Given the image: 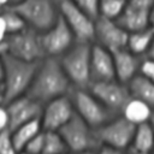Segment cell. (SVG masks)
I'll return each instance as SVG.
<instances>
[{"label": "cell", "mask_w": 154, "mask_h": 154, "mask_svg": "<svg viewBox=\"0 0 154 154\" xmlns=\"http://www.w3.org/2000/svg\"><path fill=\"white\" fill-rule=\"evenodd\" d=\"M71 89L73 85L64 71L60 59L46 57L40 61L26 95L45 105L57 97L70 95Z\"/></svg>", "instance_id": "cell-1"}, {"label": "cell", "mask_w": 154, "mask_h": 154, "mask_svg": "<svg viewBox=\"0 0 154 154\" xmlns=\"http://www.w3.org/2000/svg\"><path fill=\"white\" fill-rule=\"evenodd\" d=\"M4 61V79L6 103L23 96L28 93L40 61H26L16 58L8 53L2 55Z\"/></svg>", "instance_id": "cell-2"}, {"label": "cell", "mask_w": 154, "mask_h": 154, "mask_svg": "<svg viewBox=\"0 0 154 154\" xmlns=\"http://www.w3.org/2000/svg\"><path fill=\"white\" fill-rule=\"evenodd\" d=\"M93 42L76 41L59 59L73 88L88 89L91 84L90 57Z\"/></svg>", "instance_id": "cell-3"}, {"label": "cell", "mask_w": 154, "mask_h": 154, "mask_svg": "<svg viewBox=\"0 0 154 154\" xmlns=\"http://www.w3.org/2000/svg\"><path fill=\"white\" fill-rule=\"evenodd\" d=\"M12 7L24 18L28 26L42 32L59 18L58 0H22Z\"/></svg>", "instance_id": "cell-4"}, {"label": "cell", "mask_w": 154, "mask_h": 154, "mask_svg": "<svg viewBox=\"0 0 154 154\" xmlns=\"http://www.w3.org/2000/svg\"><path fill=\"white\" fill-rule=\"evenodd\" d=\"M70 152L83 154L99 148V141L95 135V129L91 128L76 112L72 118L59 130Z\"/></svg>", "instance_id": "cell-5"}, {"label": "cell", "mask_w": 154, "mask_h": 154, "mask_svg": "<svg viewBox=\"0 0 154 154\" xmlns=\"http://www.w3.org/2000/svg\"><path fill=\"white\" fill-rule=\"evenodd\" d=\"M70 96L73 102L75 112L94 129L100 128L114 117V114L89 89L73 88Z\"/></svg>", "instance_id": "cell-6"}, {"label": "cell", "mask_w": 154, "mask_h": 154, "mask_svg": "<svg viewBox=\"0 0 154 154\" xmlns=\"http://www.w3.org/2000/svg\"><path fill=\"white\" fill-rule=\"evenodd\" d=\"M8 54L26 61H41L46 58L40 32L30 26H26L19 32L7 36Z\"/></svg>", "instance_id": "cell-7"}, {"label": "cell", "mask_w": 154, "mask_h": 154, "mask_svg": "<svg viewBox=\"0 0 154 154\" xmlns=\"http://www.w3.org/2000/svg\"><path fill=\"white\" fill-rule=\"evenodd\" d=\"M135 129L136 126L132 123L125 119L122 114H118L95 129V135L99 144L129 149L132 144Z\"/></svg>", "instance_id": "cell-8"}, {"label": "cell", "mask_w": 154, "mask_h": 154, "mask_svg": "<svg viewBox=\"0 0 154 154\" xmlns=\"http://www.w3.org/2000/svg\"><path fill=\"white\" fill-rule=\"evenodd\" d=\"M59 13L72 30L76 41L94 42L95 19L88 16L71 0H58Z\"/></svg>", "instance_id": "cell-9"}, {"label": "cell", "mask_w": 154, "mask_h": 154, "mask_svg": "<svg viewBox=\"0 0 154 154\" xmlns=\"http://www.w3.org/2000/svg\"><path fill=\"white\" fill-rule=\"evenodd\" d=\"M88 89L114 116L120 114L126 102L131 99L129 85L118 79L93 82Z\"/></svg>", "instance_id": "cell-10"}, {"label": "cell", "mask_w": 154, "mask_h": 154, "mask_svg": "<svg viewBox=\"0 0 154 154\" xmlns=\"http://www.w3.org/2000/svg\"><path fill=\"white\" fill-rule=\"evenodd\" d=\"M40 37L46 57L60 58L76 42L72 30L60 14L49 29L40 32Z\"/></svg>", "instance_id": "cell-11"}, {"label": "cell", "mask_w": 154, "mask_h": 154, "mask_svg": "<svg viewBox=\"0 0 154 154\" xmlns=\"http://www.w3.org/2000/svg\"><path fill=\"white\" fill-rule=\"evenodd\" d=\"M129 31L117 20L99 17L95 20L94 42L111 52L126 48Z\"/></svg>", "instance_id": "cell-12"}, {"label": "cell", "mask_w": 154, "mask_h": 154, "mask_svg": "<svg viewBox=\"0 0 154 154\" xmlns=\"http://www.w3.org/2000/svg\"><path fill=\"white\" fill-rule=\"evenodd\" d=\"M75 114L73 102L70 95L60 96L43 105L41 125L45 131H59Z\"/></svg>", "instance_id": "cell-13"}, {"label": "cell", "mask_w": 154, "mask_h": 154, "mask_svg": "<svg viewBox=\"0 0 154 154\" xmlns=\"http://www.w3.org/2000/svg\"><path fill=\"white\" fill-rule=\"evenodd\" d=\"M6 108L10 118V130H14L28 122L40 119L43 105L25 94L7 102Z\"/></svg>", "instance_id": "cell-14"}, {"label": "cell", "mask_w": 154, "mask_h": 154, "mask_svg": "<svg viewBox=\"0 0 154 154\" xmlns=\"http://www.w3.org/2000/svg\"><path fill=\"white\" fill-rule=\"evenodd\" d=\"M153 7L154 0H128L124 12L117 20L129 32L148 28Z\"/></svg>", "instance_id": "cell-15"}, {"label": "cell", "mask_w": 154, "mask_h": 154, "mask_svg": "<svg viewBox=\"0 0 154 154\" xmlns=\"http://www.w3.org/2000/svg\"><path fill=\"white\" fill-rule=\"evenodd\" d=\"M90 75H91V83L117 79L113 53L95 42H93L91 46Z\"/></svg>", "instance_id": "cell-16"}, {"label": "cell", "mask_w": 154, "mask_h": 154, "mask_svg": "<svg viewBox=\"0 0 154 154\" xmlns=\"http://www.w3.org/2000/svg\"><path fill=\"white\" fill-rule=\"evenodd\" d=\"M112 53L114 59L116 78L125 84H129L140 73L142 58L128 48H123Z\"/></svg>", "instance_id": "cell-17"}, {"label": "cell", "mask_w": 154, "mask_h": 154, "mask_svg": "<svg viewBox=\"0 0 154 154\" xmlns=\"http://www.w3.org/2000/svg\"><path fill=\"white\" fill-rule=\"evenodd\" d=\"M153 108L146 103L144 101L131 96V99L126 102L122 111V116L128 119L130 123H132L135 126L141 125L143 123H148L152 120L153 116Z\"/></svg>", "instance_id": "cell-18"}, {"label": "cell", "mask_w": 154, "mask_h": 154, "mask_svg": "<svg viewBox=\"0 0 154 154\" xmlns=\"http://www.w3.org/2000/svg\"><path fill=\"white\" fill-rule=\"evenodd\" d=\"M153 40H154V29L150 26L141 30L131 31L129 32L126 48L132 53L137 54L138 57L143 58L147 54Z\"/></svg>", "instance_id": "cell-19"}, {"label": "cell", "mask_w": 154, "mask_h": 154, "mask_svg": "<svg viewBox=\"0 0 154 154\" xmlns=\"http://www.w3.org/2000/svg\"><path fill=\"white\" fill-rule=\"evenodd\" d=\"M42 130L43 129L41 125V118L28 122L18 128H16L14 130H11L12 138H13V142H14L17 149L19 152H22L26 147V144Z\"/></svg>", "instance_id": "cell-20"}, {"label": "cell", "mask_w": 154, "mask_h": 154, "mask_svg": "<svg viewBox=\"0 0 154 154\" xmlns=\"http://www.w3.org/2000/svg\"><path fill=\"white\" fill-rule=\"evenodd\" d=\"M131 96L137 97L148 103L154 109V82L137 75L129 84Z\"/></svg>", "instance_id": "cell-21"}, {"label": "cell", "mask_w": 154, "mask_h": 154, "mask_svg": "<svg viewBox=\"0 0 154 154\" xmlns=\"http://www.w3.org/2000/svg\"><path fill=\"white\" fill-rule=\"evenodd\" d=\"M131 148L154 153V124L152 122L136 126Z\"/></svg>", "instance_id": "cell-22"}, {"label": "cell", "mask_w": 154, "mask_h": 154, "mask_svg": "<svg viewBox=\"0 0 154 154\" xmlns=\"http://www.w3.org/2000/svg\"><path fill=\"white\" fill-rule=\"evenodd\" d=\"M70 150L59 131H45V146L42 154H64Z\"/></svg>", "instance_id": "cell-23"}, {"label": "cell", "mask_w": 154, "mask_h": 154, "mask_svg": "<svg viewBox=\"0 0 154 154\" xmlns=\"http://www.w3.org/2000/svg\"><path fill=\"white\" fill-rule=\"evenodd\" d=\"M0 14L2 16V18L5 20V24H6L8 35L19 32V31H22L23 29H25L28 26V24L24 20V18L12 6H8L4 11H1Z\"/></svg>", "instance_id": "cell-24"}, {"label": "cell", "mask_w": 154, "mask_h": 154, "mask_svg": "<svg viewBox=\"0 0 154 154\" xmlns=\"http://www.w3.org/2000/svg\"><path fill=\"white\" fill-rule=\"evenodd\" d=\"M128 0H100V16L109 19H118L126 7Z\"/></svg>", "instance_id": "cell-25"}, {"label": "cell", "mask_w": 154, "mask_h": 154, "mask_svg": "<svg viewBox=\"0 0 154 154\" xmlns=\"http://www.w3.org/2000/svg\"><path fill=\"white\" fill-rule=\"evenodd\" d=\"M0 154H19L10 129L0 132Z\"/></svg>", "instance_id": "cell-26"}, {"label": "cell", "mask_w": 154, "mask_h": 154, "mask_svg": "<svg viewBox=\"0 0 154 154\" xmlns=\"http://www.w3.org/2000/svg\"><path fill=\"white\" fill-rule=\"evenodd\" d=\"M81 10H83L93 19H97L100 16V0H71Z\"/></svg>", "instance_id": "cell-27"}, {"label": "cell", "mask_w": 154, "mask_h": 154, "mask_svg": "<svg viewBox=\"0 0 154 154\" xmlns=\"http://www.w3.org/2000/svg\"><path fill=\"white\" fill-rule=\"evenodd\" d=\"M43 146H45V131L42 130L26 144V147L23 150H26L31 154H42Z\"/></svg>", "instance_id": "cell-28"}, {"label": "cell", "mask_w": 154, "mask_h": 154, "mask_svg": "<svg viewBox=\"0 0 154 154\" xmlns=\"http://www.w3.org/2000/svg\"><path fill=\"white\" fill-rule=\"evenodd\" d=\"M147 79H150L154 82V60L147 57H143L141 60V66H140V73Z\"/></svg>", "instance_id": "cell-29"}, {"label": "cell", "mask_w": 154, "mask_h": 154, "mask_svg": "<svg viewBox=\"0 0 154 154\" xmlns=\"http://www.w3.org/2000/svg\"><path fill=\"white\" fill-rule=\"evenodd\" d=\"M95 154H128V149L116 148L106 144H100L99 148L95 150Z\"/></svg>", "instance_id": "cell-30"}, {"label": "cell", "mask_w": 154, "mask_h": 154, "mask_svg": "<svg viewBox=\"0 0 154 154\" xmlns=\"http://www.w3.org/2000/svg\"><path fill=\"white\" fill-rule=\"evenodd\" d=\"M10 129V118L6 105H0V132Z\"/></svg>", "instance_id": "cell-31"}, {"label": "cell", "mask_w": 154, "mask_h": 154, "mask_svg": "<svg viewBox=\"0 0 154 154\" xmlns=\"http://www.w3.org/2000/svg\"><path fill=\"white\" fill-rule=\"evenodd\" d=\"M7 36H8V32H7L6 24H5V20L2 18V16L0 14V43L6 42Z\"/></svg>", "instance_id": "cell-32"}, {"label": "cell", "mask_w": 154, "mask_h": 154, "mask_svg": "<svg viewBox=\"0 0 154 154\" xmlns=\"http://www.w3.org/2000/svg\"><path fill=\"white\" fill-rule=\"evenodd\" d=\"M0 105H6V99H5V88L2 82H0Z\"/></svg>", "instance_id": "cell-33"}, {"label": "cell", "mask_w": 154, "mask_h": 154, "mask_svg": "<svg viewBox=\"0 0 154 154\" xmlns=\"http://www.w3.org/2000/svg\"><path fill=\"white\" fill-rule=\"evenodd\" d=\"M128 154H154V153H149V152H143V150H138L135 148H129L128 149Z\"/></svg>", "instance_id": "cell-34"}, {"label": "cell", "mask_w": 154, "mask_h": 154, "mask_svg": "<svg viewBox=\"0 0 154 154\" xmlns=\"http://www.w3.org/2000/svg\"><path fill=\"white\" fill-rule=\"evenodd\" d=\"M144 57L150 58V59L154 60V40H153V42H152V45H150V47H149V49H148V52H147V54Z\"/></svg>", "instance_id": "cell-35"}, {"label": "cell", "mask_w": 154, "mask_h": 154, "mask_svg": "<svg viewBox=\"0 0 154 154\" xmlns=\"http://www.w3.org/2000/svg\"><path fill=\"white\" fill-rule=\"evenodd\" d=\"M11 6V0H0V12Z\"/></svg>", "instance_id": "cell-36"}, {"label": "cell", "mask_w": 154, "mask_h": 154, "mask_svg": "<svg viewBox=\"0 0 154 154\" xmlns=\"http://www.w3.org/2000/svg\"><path fill=\"white\" fill-rule=\"evenodd\" d=\"M4 79V61H2V55H0V82Z\"/></svg>", "instance_id": "cell-37"}, {"label": "cell", "mask_w": 154, "mask_h": 154, "mask_svg": "<svg viewBox=\"0 0 154 154\" xmlns=\"http://www.w3.org/2000/svg\"><path fill=\"white\" fill-rule=\"evenodd\" d=\"M6 52H7V43L6 42L0 43V55H4Z\"/></svg>", "instance_id": "cell-38"}, {"label": "cell", "mask_w": 154, "mask_h": 154, "mask_svg": "<svg viewBox=\"0 0 154 154\" xmlns=\"http://www.w3.org/2000/svg\"><path fill=\"white\" fill-rule=\"evenodd\" d=\"M149 26L154 29V7L150 12V17H149Z\"/></svg>", "instance_id": "cell-39"}, {"label": "cell", "mask_w": 154, "mask_h": 154, "mask_svg": "<svg viewBox=\"0 0 154 154\" xmlns=\"http://www.w3.org/2000/svg\"><path fill=\"white\" fill-rule=\"evenodd\" d=\"M19 1H22V0H11V6H12V5H16V4H18Z\"/></svg>", "instance_id": "cell-40"}, {"label": "cell", "mask_w": 154, "mask_h": 154, "mask_svg": "<svg viewBox=\"0 0 154 154\" xmlns=\"http://www.w3.org/2000/svg\"><path fill=\"white\" fill-rule=\"evenodd\" d=\"M19 154H31V153H29L26 150H22V152H19Z\"/></svg>", "instance_id": "cell-41"}, {"label": "cell", "mask_w": 154, "mask_h": 154, "mask_svg": "<svg viewBox=\"0 0 154 154\" xmlns=\"http://www.w3.org/2000/svg\"><path fill=\"white\" fill-rule=\"evenodd\" d=\"M83 154H95V150H93V152H87V153H83Z\"/></svg>", "instance_id": "cell-42"}, {"label": "cell", "mask_w": 154, "mask_h": 154, "mask_svg": "<svg viewBox=\"0 0 154 154\" xmlns=\"http://www.w3.org/2000/svg\"><path fill=\"white\" fill-rule=\"evenodd\" d=\"M153 124H154V111H153V116H152V120H150Z\"/></svg>", "instance_id": "cell-43"}, {"label": "cell", "mask_w": 154, "mask_h": 154, "mask_svg": "<svg viewBox=\"0 0 154 154\" xmlns=\"http://www.w3.org/2000/svg\"><path fill=\"white\" fill-rule=\"evenodd\" d=\"M64 154H76V153H72V152H67V153H64Z\"/></svg>", "instance_id": "cell-44"}]
</instances>
